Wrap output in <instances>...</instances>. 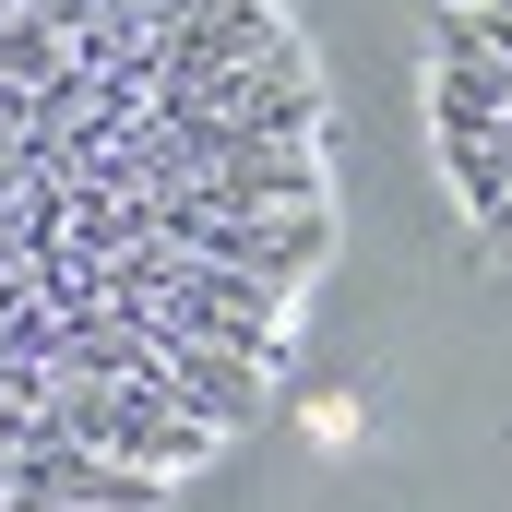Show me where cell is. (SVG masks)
Wrapping results in <instances>:
<instances>
[{"mask_svg":"<svg viewBox=\"0 0 512 512\" xmlns=\"http://www.w3.org/2000/svg\"><path fill=\"white\" fill-rule=\"evenodd\" d=\"M429 131H441V143H501L512 131V72L477 48L465 12L429 24Z\"/></svg>","mask_w":512,"mask_h":512,"instance_id":"7a4b0ae2","label":"cell"},{"mask_svg":"<svg viewBox=\"0 0 512 512\" xmlns=\"http://www.w3.org/2000/svg\"><path fill=\"white\" fill-rule=\"evenodd\" d=\"M0 501L12 512H167V477H131V465L84 453V441H36L0 477Z\"/></svg>","mask_w":512,"mask_h":512,"instance_id":"6da1fadb","label":"cell"},{"mask_svg":"<svg viewBox=\"0 0 512 512\" xmlns=\"http://www.w3.org/2000/svg\"><path fill=\"white\" fill-rule=\"evenodd\" d=\"M167 370H155V393L179 405V417H203L215 441H239L262 405H274V370H251V358H227V346H155Z\"/></svg>","mask_w":512,"mask_h":512,"instance_id":"3957f363","label":"cell"},{"mask_svg":"<svg viewBox=\"0 0 512 512\" xmlns=\"http://www.w3.org/2000/svg\"><path fill=\"white\" fill-rule=\"evenodd\" d=\"M477 251H489V262H512V203L489 215V227H477Z\"/></svg>","mask_w":512,"mask_h":512,"instance_id":"277c9868","label":"cell"}]
</instances>
